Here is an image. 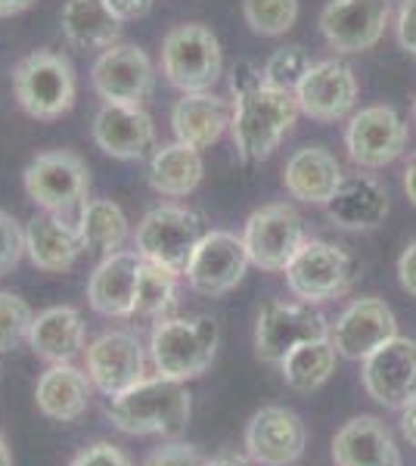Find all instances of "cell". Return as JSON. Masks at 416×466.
<instances>
[{
	"mask_svg": "<svg viewBox=\"0 0 416 466\" xmlns=\"http://www.w3.org/2000/svg\"><path fill=\"white\" fill-rule=\"evenodd\" d=\"M401 432H404V439L416 448V401L407 404L404 413H401Z\"/></svg>",
	"mask_w": 416,
	"mask_h": 466,
	"instance_id": "cell-44",
	"label": "cell"
},
{
	"mask_svg": "<svg viewBox=\"0 0 416 466\" xmlns=\"http://www.w3.org/2000/svg\"><path fill=\"white\" fill-rule=\"evenodd\" d=\"M243 243L255 268L279 274L308 243L305 221L289 202H270L249 215L243 228Z\"/></svg>",
	"mask_w": 416,
	"mask_h": 466,
	"instance_id": "cell-9",
	"label": "cell"
},
{
	"mask_svg": "<svg viewBox=\"0 0 416 466\" xmlns=\"http://www.w3.org/2000/svg\"><path fill=\"white\" fill-rule=\"evenodd\" d=\"M22 187H25V197L41 212L69 215L78 212L81 202L87 199L90 171L87 162L72 149H47V153H37L25 165Z\"/></svg>",
	"mask_w": 416,
	"mask_h": 466,
	"instance_id": "cell-6",
	"label": "cell"
},
{
	"mask_svg": "<svg viewBox=\"0 0 416 466\" xmlns=\"http://www.w3.org/2000/svg\"><path fill=\"white\" fill-rule=\"evenodd\" d=\"M140 265L143 258L137 249H118L112 255H103V261L94 268V274L87 280V305L100 318H134Z\"/></svg>",
	"mask_w": 416,
	"mask_h": 466,
	"instance_id": "cell-20",
	"label": "cell"
},
{
	"mask_svg": "<svg viewBox=\"0 0 416 466\" xmlns=\"http://www.w3.org/2000/svg\"><path fill=\"white\" fill-rule=\"evenodd\" d=\"M404 193H407V199L416 206V153L404 165Z\"/></svg>",
	"mask_w": 416,
	"mask_h": 466,
	"instance_id": "cell-45",
	"label": "cell"
},
{
	"mask_svg": "<svg viewBox=\"0 0 416 466\" xmlns=\"http://www.w3.org/2000/svg\"><path fill=\"white\" fill-rule=\"evenodd\" d=\"M25 258V228L10 212L0 208V277L10 274Z\"/></svg>",
	"mask_w": 416,
	"mask_h": 466,
	"instance_id": "cell-37",
	"label": "cell"
},
{
	"mask_svg": "<svg viewBox=\"0 0 416 466\" xmlns=\"http://www.w3.org/2000/svg\"><path fill=\"white\" fill-rule=\"evenodd\" d=\"M305 420L289 408H261L246 426V457L255 466H292L305 454Z\"/></svg>",
	"mask_w": 416,
	"mask_h": 466,
	"instance_id": "cell-17",
	"label": "cell"
},
{
	"mask_svg": "<svg viewBox=\"0 0 416 466\" xmlns=\"http://www.w3.org/2000/svg\"><path fill=\"white\" fill-rule=\"evenodd\" d=\"M413 122H416V96H413Z\"/></svg>",
	"mask_w": 416,
	"mask_h": 466,
	"instance_id": "cell-49",
	"label": "cell"
},
{
	"mask_svg": "<svg viewBox=\"0 0 416 466\" xmlns=\"http://www.w3.org/2000/svg\"><path fill=\"white\" fill-rule=\"evenodd\" d=\"M0 466H13V454H10V445H6L4 430H0Z\"/></svg>",
	"mask_w": 416,
	"mask_h": 466,
	"instance_id": "cell-48",
	"label": "cell"
},
{
	"mask_svg": "<svg viewBox=\"0 0 416 466\" xmlns=\"http://www.w3.org/2000/svg\"><path fill=\"white\" fill-rule=\"evenodd\" d=\"M398 283L407 296L416 299V239L401 252V258H398Z\"/></svg>",
	"mask_w": 416,
	"mask_h": 466,
	"instance_id": "cell-43",
	"label": "cell"
},
{
	"mask_svg": "<svg viewBox=\"0 0 416 466\" xmlns=\"http://www.w3.org/2000/svg\"><path fill=\"white\" fill-rule=\"evenodd\" d=\"M143 466H206V457L196 445H187V441H165V445L153 448L147 454Z\"/></svg>",
	"mask_w": 416,
	"mask_h": 466,
	"instance_id": "cell-38",
	"label": "cell"
},
{
	"mask_svg": "<svg viewBox=\"0 0 416 466\" xmlns=\"http://www.w3.org/2000/svg\"><path fill=\"white\" fill-rule=\"evenodd\" d=\"M13 94L19 109L37 122L63 118L78 96V81H75L69 56L56 50H35L22 56L13 69Z\"/></svg>",
	"mask_w": 416,
	"mask_h": 466,
	"instance_id": "cell-4",
	"label": "cell"
},
{
	"mask_svg": "<svg viewBox=\"0 0 416 466\" xmlns=\"http://www.w3.org/2000/svg\"><path fill=\"white\" fill-rule=\"evenodd\" d=\"M336 345L332 339H314L301 342L279 360V377L286 386L299 395H311L320 386H327L330 377L336 373Z\"/></svg>",
	"mask_w": 416,
	"mask_h": 466,
	"instance_id": "cell-32",
	"label": "cell"
},
{
	"mask_svg": "<svg viewBox=\"0 0 416 466\" xmlns=\"http://www.w3.org/2000/svg\"><path fill=\"white\" fill-rule=\"evenodd\" d=\"M395 35H398L401 50L416 59V0H404V4H401Z\"/></svg>",
	"mask_w": 416,
	"mask_h": 466,
	"instance_id": "cell-41",
	"label": "cell"
},
{
	"mask_svg": "<svg viewBox=\"0 0 416 466\" xmlns=\"http://www.w3.org/2000/svg\"><path fill=\"white\" fill-rule=\"evenodd\" d=\"M90 85L103 103L143 106L153 94L156 69L137 44H112L90 66Z\"/></svg>",
	"mask_w": 416,
	"mask_h": 466,
	"instance_id": "cell-13",
	"label": "cell"
},
{
	"mask_svg": "<svg viewBox=\"0 0 416 466\" xmlns=\"http://www.w3.org/2000/svg\"><path fill=\"white\" fill-rule=\"evenodd\" d=\"M187 382L147 377L118 398H109V420L125 435H162L178 439L193 413Z\"/></svg>",
	"mask_w": 416,
	"mask_h": 466,
	"instance_id": "cell-1",
	"label": "cell"
},
{
	"mask_svg": "<svg viewBox=\"0 0 416 466\" xmlns=\"http://www.w3.org/2000/svg\"><path fill=\"white\" fill-rule=\"evenodd\" d=\"M345 149L358 168H385L407 149V125L391 106H367L351 116Z\"/></svg>",
	"mask_w": 416,
	"mask_h": 466,
	"instance_id": "cell-16",
	"label": "cell"
},
{
	"mask_svg": "<svg viewBox=\"0 0 416 466\" xmlns=\"http://www.w3.org/2000/svg\"><path fill=\"white\" fill-rule=\"evenodd\" d=\"M221 329L211 314L196 318H158L149 336V364L158 377L190 382L211 367Z\"/></svg>",
	"mask_w": 416,
	"mask_h": 466,
	"instance_id": "cell-2",
	"label": "cell"
},
{
	"mask_svg": "<svg viewBox=\"0 0 416 466\" xmlns=\"http://www.w3.org/2000/svg\"><path fill=\"white\" fill-rule=\"evenodd\" d=\"M233 109L224 96H215L211 90H199V94H184L171 109V131L174 140L193 147V149H208L211 144L224 137V131H230Z\"/></svg>",
	"mask_w": 416,
	"mask_h": 466,
	"instance_id": "cell-25",
	"label": "cell"
},
{
	"mask_svg": "<svg viewBox=\"0 0 416 466\" xmlns=\"http://www.w3.org/2000/svg\"><path fill=\"white\" fill-rule=\"evenodd\" d=\"M224 72V50L218 35L202 22L171 28L162 37V75L180 94L211 90Z\"/></svg>",
	"mask_w": 416,
	"mask_h": 466,
	"instance_id": "cell-5",
	"label": "cell"
},
{
	"mask_svg": "<svg viewBox=\"0 0 416 466\" xmlns=\"http://www.w3.org/2000/svg\"><path fill=\"white\" fill-rule=\"evenodd\" d=\"M299 100L292 90L264 85L252 94L239 96L233 106L230 137L243 162H264L279 147V140L292 131L299 118Z\"/></svg>",
	"mask_w": 416,
	"mask_h": 466,
	"instance_id": "cell-3",
	"label": "cell"
},
{
	"mask_svg": "<svg viewBox=\"0 0 416 466\" xmlns=\"http://www.w3.org/2000/svg\"><path fill=\"white\" fill-rule=\"evenodd\" d=\"M332 327L308 302H268L255 320V355L264 364H279L295 345L330 339Z\"/></svg>",
	"mask_w": 416,
	"mask_h": 466,
	"instance_id": "cell-10",
	"label": "cell"
},
{
	"mask_svg": "<svg viewBox=\"0 0 416 466\" xmlns=\"http://www.w3.org/2000/svg\"><path fill=\"white\" fill-rule=\"evenodd\" d=\"M360 382L385 410H404L416 401V339L395 336L364 358Z\"/></svg>",
	"mask_w": 416,
	"mask_h": 466,
	"instance_id": "cell-14",
	"label": "cell"
},
{
	"mask_svg": "<svg viewBox=\"0 0 416 466\" xmlns=\"http://www.w3.org/2000/svg\"><path fill=\"white\" fill-rule=\"evenodd\" d=\"M389 16V0H330L320 13V35L336 54H364L382 41Z\"/></svg>",
	"mask_w": 416,
	"mask_h": 466,
	"instance_id": "cell-15",
	"label": "cell"
},
{
	"mask_svg": "<svg viewBox=\"0 0 416 466\" xmlns=\"http://www.w3.org/2000/svg\"><path fill=\"white\" fill-rule=\"evenodd\" d=\"M94 392L96 389L87 370H78L72 360L69 364H50L35 386V404L53 423H75L87 413Z\"/></svg>",
	"mask_w": 416,
	"mask_h": 466,
	"instance_id": "cell-26",
	"label": "cell"
},
{
	"mask_svg": "<svg viewBox=\"0 0 416 466\" xmlns=\"http://www.w3.org/2000/svg\"><path fill=\"white\" fill-rule=\"evenodd\" d=\"M147 358L140 336L131 329H109L85 349V370L94 389L106 398H118L147 380Z\"/></svg>",
	"mask_w": 416,
	"mask_h": 466,
	"instance_id": "cell-12",
	"label": "cell"
},
{
	"mask_svg": "<svg viewBox=\"0 0 416 466\" xmlns=\"http://www.w3.org/2000/svg\"><path fill=\"white\" fill-rule=\"evenodd\" d=\"M75 224H78L81 243H85L87 252L112 255L122 249L127 237H131L127 215L112 199H85L78 212H75Z\"/></svg>",
	"mask_w": 416,
	"mask_h": 466,
	"instance_id": "cell-31",
	"label": "cell"
},
{
	"mask_svg": "<svg viewBox=\"0 0 416 466\" xmlns=\"http://www.w3.org/2000/svg\"><path fill=\"white\" fill-rule=\"evenodd\" d=\"M0 355H4V351H0Z\"/></svg>",
	"mask_w": 416,
	"mask_h": 466,
	"instance_id": "cell-50",
	"label": "cell"
},
{
	"mask_svg": "<svg viewBox=\"0 0 416 466\" xmlns=\"http://www.w3.org/2000/svg\"><path fill=\"white\" fill-rule=\"evenodd\" d=\"M398 336V318L382 299H354L332 323L330 339L336 345L339 358L364 360L380 345Z\"/></svg>",
	"mask_w": 416,
	"mask_h": 466,
	"instance_id": "cell-19",
	"label": "cell"
},
{
	"mask_svg": "<svg viewBox=\"0 0 416 466\" xmlns=\"http://www.w3.org/2000/svg\"><path fill=\"white\" fill-rule=\"evenodd\" d=\"M299 109L314 122H339L358 103V78L342 59H320L311 63L305 78L295 87Z\"/></svg>",
	"mask_w": 416,
	"mask_h": 466,
	"instance_id": "cell-18",
	"label": "cell"
},
{
	"mask_svg": "<svg viewBox=\"0 0 416 466\" xmlns=\"http://www.w3.org/2000/svg\"><path fill=\"white\" fill-rule=\"evenodd\" d=\"M283 274L286 287L299 302L323 305L348 292L358 277V265L342 246H332L327 239H308Z\"/></svg>",
	"mask_w": 416,
	"mask_h": 466,
	"instance_id": "cell-8",
	"label": "cell"
},
{
	"mask_svg": "<svg viewBox=\"0 0 416 466\" xmlns=\"http://www.w3.org/2000/svg\"><path fill=\"white\" fill-rule=\"evenodd\" d=\"M106 6L112 10V16L118 22H137L143 16H149V10H153V0H106Z\"/></svg>",
	"mask_w": 416,
	"mask_h": 466,
	"instance_id": "cell-42",
	"label": "cell"
},
{
	"mask_svg": "<svg viewBox=\"0 0 416 466\" xmlns=\"http://www.w3.org/2000/svg\"><path fill=\"white\" fill-rule=\"evenodd\" d=\"M85 252L75 218L41 212L25 224V255L37 270L47 274H66Z\"/></svg>",
	"mask_w": 416,
	"mask_h": 466,
	"instance_id": "cell-22",
	"label": "cell"
},
{
	"mask_svg": "<svg viewBox=\"0 0 416 466\" xmlns=\"http://www.w3.org/2000/svg\"><path fill=\"white\" fill-rule=\"evenodd\" d=\"M69 466H134V463H131V457L118 445H112V441H90L87 448H81L78 454L72 457Z\"/></svg>",
	"mask_w": 416,
	"mask_h": 466,
	"instance_id": "cell-39",
	"label": "cell"
},
{
	"mask_svg": "<svg viewBox=\"0 0 416 466\" xmlns=\"http://www.w3.org/2000/svg\"><path fill=\"white\" fill-rule=\"evenodd\" d=\"M87 329L85 318L72 305H53L35 314L28 329V349L47 364H69L85 351Z\"/></svg>",
	"mask_w": 416,
	"mask_h": 466,
	"instance_id": "cell-27",
	"label": "cell"
},
{
	"mask_svg": "<svg viewBox=\"0 0 416 466\" xmlns=\"http://www.w3.org/2000/svg\"><path fill=\"white\" fill-rule=\"evenodd\" d=\"M249 265H252V258L246 252L243 237L230 230H208L196 243L184 277L193 292L206 299H218L243 283Z\"/></svg>",
	"mask_w": 416,
	"mask_h": 466,
	"instance_id": "cell-11",
	"label": "cell"
},
{
	"mask_svg": "<svg viewBox=\"0 0 416 466\" xmlns=\"http://www.w3.org/2000/svg\"><path fill=\"white\" fill-rule=\"evenodd\" d=\"M323 208L339 230H376L389 218V190L373 175H351Z\"/></svg>",
	"mask_w": 416,
	"mask_h": 466,
	"instance_id": "cell-24",
	"label": "cell"
},
{
	"mask_svg": "<svg viewBox=\"0 0 416 466\" xmlns=\"http://www.w3.org/2000/svg\"><path fill=\"white\" fill-rule=\"evenodd\" d=\"M311 69V56L301 47H279L270 54V59L264 63V85L279 87V90H292L299 87V81L305 78V72Z\"/></svg>",
	"mask_w": 416,
	"mask_h": 466,
	"instance_id": "cell-35",
	"label": "cell"
},
{
	"mask_svg": "<svg viewBox=\"0 0 416 466\" xmlns=\"http://www.w3.org/2000/svg\"><path fill=\"white\" fill-rule=\"evenodd\" d=\"M32 320L35 311L25 299H19L16 292H0V351H10L19 342H28Z\"/></svg>",
	"mask_w": 416,
	"mask_h": 466,
	"instance_id": "cell-36",
	"label": "cell"
},
{
	"mask_svg": "<svg viewBox=\"0 0 416 466\" xmlns=\"http://www.w3.org/2000/svg\"><path fill=\"white\" fill-rule=\"evenodd\" d=\"M178 280L180 274L165 270L158 265L143 261L137 280V302H134V318H165L178 302Z\"/></svg>",
	"mask_w": 416,
	"mask_h": 466,
	"instance_id": "cell-33",
	"label": "cell"
},
{
	"mask_svg": "<svg viewBox=\"0 0 416 466\" xmlns=\"http://www.w3.org/2000/svg\"><path fill=\"white\" fill-rule=\"evenodd\" d=\"M94 144L112 159H140L156 140V125L143 106H118V103H103L94 116Z\"/></svg>",
	"mask_w": 416,
	"mask_h": 466,
	"instance_id": "cell-21",
	"label": "cell"
},
{
	"mask_svg": "<svg viewBox=\"0 0 416 466\" xmlns=\"http://www.w3.org/2000/svg\"><path fill=\"white\" fill-rule=\"evenodd\" d=\"M243 16L255 35L279 37L299 19V0H243Z\"/></svg>",
	"mask_w": 416,
	"mask_h": 466,
	"instance_id": "cell-34",
	"label": "cell"
},
{
	"mask_svg": "<svg viewBox=\"0 0 416 466\" xmlns=\"http://www.w3.org/2000/svg\"><path fill=\"white\" fill-rule=\"evenodd\" d=\"M332 463L336 466H404L401 451L391 439L389 426L380 417H360L348 423L332 435Z\"/></svg>",
	"mask_w": 416,
	"mask_h": 466,
	"instance_id": "cell-23",
	"label": "cell"
},
{
	"mask_svg": "<svg viewBox=\"0 0 416 466\" xmlns=\"http://www.w3.org/2000/svg\"><path fill=\"white\" fill-rule=\"evenodd\" d=\"M342 165L323 147H305L289 156L283 168V187L305 206H327L342 184Z\"/></svg>",
	"mask_w": 416,
	"mask_h": 466,
	"instance_id": "cell-28",
	"label": "cell"
},
{
	"mask_svg": "<svg viewBox=\"0 0 416 466\" xmlns=\"http://www.w3.org/2000/svg\"><path fill=\"white\" fill-rule=\"evenodd\" d=\"M202 239L199 215L184 206H158L140 218L134 249L143 261L184 277L196 243Z\"/></svg>",
	"mask_w": 416,
	"mask_h": 466,
	"instance_id": "cell-7",
	"label": "cell"
},
{
	"mask_svg": "<svg viewBox=\"0 0 416 466\" xmlns=\"http://www.w3.org/2000/svg\"><path fill=\"white\" fill-rule=\"evenodd\" d=\"M35 0H0V19H10V16H19L32 6Z\"/></svg>",
	"mask_w": 416,
	"mask_h": 466,
	"instance_id": "cell-46",
	"label": "cell"
},
{
	"mask_svg": "<svg viewBox=\"0 0 416 466\" xmlns=\"http://www.w3.org/2000/svg\"><path fill=\"white\" fill-rule=\"evenodd\" d=\"M59 25H63L66 41L85 54H94V50L103 54L122 37V22L112 16L106 0H66Z\"/></svg>",
	"mask_w": 416,
	"mask_h": 466,
	"instance_id": "cell-29",
	"label": "cell"
},
{
	"mask_svg": "<svg viewBox=\"0 0 416 466\" xmlns=\"http://www.w3.org/2000/svg\"><path fill=\"white\" fill-rule=\"evenodd\" d=\"M206 466H255L249 457H239V454H218L206 461Z\"/></svg>",
	"mask_w": 416,
	"mask_h": 466,
	"instance_id": "cell-47",
	"label": "cell"
},
{
	"mask_svg": "<svg viewBox=\"0 0 416 466\" xmlns=\"http://www.w3.org/2000/svg\"><path fill=\"white\" fill-rule=\"evenodd\" d=\"M202 175H206V165H202V153L180 140L174 144L158 147L149 159V187L158 197L168 199H184L199 187Z\"/></svg>",
	"mask_w": 416,
	"mask_h": 466,
	"instance_id": "cell-30",
	"label": "cell"
},
{
	"mask_svg": "<svg viewBox=\"0 0 416 466\" xmlns=\"http://www.w3.org/2000/svg\"><path fill=\"white\" fill-rule=\"evenodd\" d=\"M259 87H264V69H259L252 59H237L230 66V94L239 100V96L252 94Z\"/></svg>",
	"mask_w": 416,
	"mask_h": 466,
	"instance_id": "cell-40",
	"label": "cell"
}]
</instances>
